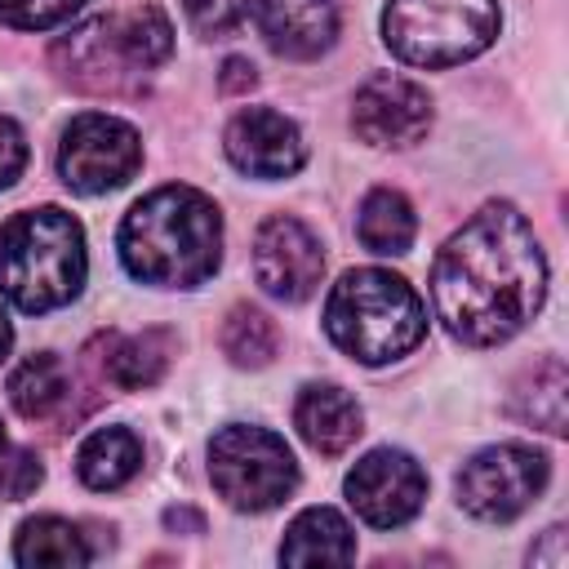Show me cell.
Instances as JSON below:
<instances>
[{"instance_id":"cell-14","label":"cell","mask_w":569,"mask_h":569,"mask_svg":"<svg viewBox=\"0 0 569 569\" xmlns=\"http://www.w3.org/2000/svg\"><path fill=\"white\" fill-rule=\"evenodd\" d=\"M262 40L293 62L320 58L338 40V0H253Z\"/></svg>"},{"instance_id":"cell-32","label":"cell","mask_w":569,"mask_h":569,"mask_svg":"<svg viewBox=\"0 0 569 569\" xmlns=\"http://www.w3.org/2000/svg\"><path fill=\"white\" fill-rule=\"evenodd\" d=\"M0 453H4V422H0Z\"/></svg>"},{"instance_id":"cell-11","label":"cell","mask_w":569,"mask_h":569,"mask_svg":"<svg viewBox=\"0 0 569 569\" xmlns=\"http://www.w3.org/2000/svg\"><path fill=\"white\" fill-rule=\"evenodd\" d=\"M325 276L316 231L293 213H271L253 236V280L276 302H307Z\"/></svg>"},{"instance_id":"cell-13","label":"cell","mask_w":569,"mask_h":569,"mask_svg":"<svg viewBox=\"0 0 569 569\" xmlns=\"http://www.w3.org/2000/svg\"><path fill=\"white\" fill-rule=\"evenodd\" d=\"M222 147H227V160L249 178H289L307 160V142H302L298 124L271 107L240 111L227 124Z\"/></svg>"},{"instance_id":"cell-8","label":"cell","mask_w":569,"mask_h":569,"mask_svg":"<svg viewBox=\"0 0 569 569\" xmlns=\"http://www.w3.org/2000/svg\"><path fill=\"white\" fill-rule=\"evenodd\" d=\"M142 164V138L133 124L107 111H84L62 129L58 173L80 196H107L124 187Z\"/></svg>"},{"instance_id":"cell-23","label":"cell","mask_w":569,"mask_h":569,"mask_svg":"<svg viewBox=\"0 0 569 569\" xmlns=\"http://www.w3.org/2000/svg\"><path fill=\"white\" fill-rule=\"evenodd\" d=\"M222 356L236 365V369H262L276 360V347H280V329L267 311L249 307V302H236L222 320Z\"/></svg>"},{"instance_id":"cell-12","label":"cell","mask_w":569,"mask_h":569,"mask_svg":"<svg viewBox=\"0 0 569 569\" xmlns=\"http://www.w3.org/2000/svg\"><path fill=\"white\" fill-rule=\"evenodd\" d=\"M351 129L369 147H413L431 129V98L409 76L378 71L356 89Z\"/></svg>"},{"instance_id":"cell-10","label":"cell","mask_w":569,"mask_h":569,"mask_svg":"<svg viewBox=\"0 0 569 569\" xmlns=\"http://www.w3.org/2000/svg\"><path fill=\"white\" fill-rule=\"evenodd\" d=\"M347 502L373 529L409 525L427 502V471L405 449H369L347 471Z\"/></svg>"},{"instance_id":"cell-2","label":"cell","mask_w":569,"mask_h":569,"mask_svg":"<svg viewBox=\"0 0 569 569\" xmlns=\"http://www.w3.org/2000/svg\"><path fill=\"white\" fill-rule=\"evenodd\" d=\"M120 262L156 289H196L222 262V213L196 187H156L120 222Z\"/></svg>"},{"instance_id":"cell-1","label":"cell","mask_w":569,"mask_h":569,"mask_svg":"<svg viewBox=\"0 0 569 569\" xmlns=\"http://www.w3.org/2000/svg\"><path fill=\"white\" fill-rule=\"evenodd\" d=\"M547 298V258L529 218L489 200L476 209L431 262V302L445 329L467 347L516 338Z\"/></svg>"},{"instance_id":"cell-25","label":"cell","mask_w":569,"mask_h":569,"mask_svg":"<svg viewBox=\"0 0 569 569\" xmlns=\"http://www.w3.org/2000/svg\"><path fill=\"white\" fill-rule=\"evenodd\" d=\"M84 0H0V22L13 31H49L67 22Z\"/></svg>"},{"instance_id":"cell-20","label":"cell","mask_w":569,"mask_h":569,"mask_svg":"<svg viewBox=\"0 0 569 569\" xmlns=\"http://www.w3.org/2000/svg\"><path fill=\"white\" fill-rule=\"evenodd\" d=\"M169 360H173V333L169 329H142L129 338H111L102 369L120 391H147L169 373Z\"/></svg>"},{"instance_id":"cell-9","label":"cell","mask_w":569,"mask_h":569,"mask_svg":"<svg viewBox=\"0 0 569 569\" xmlns=\"http://www.w3.org/2000/svg\"><path fill=\"white\" fill-rule=\"evenodd\" d=\"M53 67L58 76L80 89V93H98V98H124V93H142L147 71L133 62L120 18H89L80 27H71L67 36L53 40Z\"/></svg>"},{"instance_id":"cell-26","label":"cell","mask_w":569,"mask_h":569,"mask_svg":"<svg viewBox=\"0 0 569 569\" xmlns=\"http://www.w3.org/2000/svg\"><path fill=\"white\" fill-rule=\"evenodd\" d=\"M40 480H44V467H40V458L31 449H13V453L0 458V498L18 502V498L36 493Z\"/></svg>"},{"instance_id":"cell-17","label":"cell","mask_w":569,"mask_h":569,"mask_svg":"<svg viewBox=\"0 0 569 569\" xmlns=\"http://www.w3.org/2000/svg\"><path fill=\"white\" fill-rule=\"evenodd\" d=\"M280 560L284 565H347L356 560V533L333 507H307L289 520Z\"/></svg>"},{"instance_id":"cell-16","label":"cell","mask_w":569,"mask_h":569,"mask_svg":"<svg viewBox=\"0 0 569 569\" xmlns=\"http://www.w3.org/2000/svg\"><path fill=\"white\" fill-rule=\"evenodd\" d=\"M569 373L560 365V356H542L533 360L516 382H511V396H507V413L525 427H538V431H551V436H565L569 431Z\"/></svg>"},{"instance_id":"cell-6","label":"cell","mask_w":569,"mask_h":569,"mask_svg":"<svg viewBox=\"0 0 569 569\" xmlns=\"http://www.w3.org/2000/svg\"><path fill=\"white\" fill-rule=\"evenodd\" d=\"M209 480L236 511H271L298 485V462L284 436L231 422L209 440Z\"/></svg>"},{"instance_id":"cell-5","label":"cell","mask_w":569,"mask_h":569,"mask_svg":"<svg viewBox=\"0 0 569 569\" xmlns=\"http://www.w3.org/2000/svg\"><path fill=\"white\" fill-rule=\"evenodd\" d=\"M498 0H387L382 40L409 67H458L498 36Z\"/></svg>"},{"instance_id":"cell-28","label":"cell","mask_w":569,"mask_h":569,"mask_svg":"<svg viewBox=\"0 0 569 569\" xmlns=\"http://www.w3.org/2000/svg\"><path fill=\"white\" fill-rule=\"evenodd\" d=\"M258 84V67L249 58H227L222 71H218V89L222 93H249Z\"/></svg>"},{"instance_id":"cell-27","label":"cell","mask_w":569,"mask_h":569,"mask_svg":"<svg viewBox=\"0 0 569 569\" xmlns=\"http://www.w3.org/2000/svg\"><path fill=\"white\" fill-rule=\"evenodd\" d=\"M22 169H27V138L9 116H0V191L13 187Z\"/></svg>"},{"instance_id":"cell-21","label":"cell","mask_w":569,"mask_h":569,"mask_svg":"<svg viewBox=\"0 0 569 569\" xmlns=\"http://www.w3.org/2000/svg\"><path fill=\"white\" fill-rule=\"evenodd\" d=\"M356 236L369 253H382V258H396V253H409L413 236H418V218H413V204L391 191V187H373L365 200H360V213H356Z\"/></svg>"},{"instance_id":"cell-29","label":"cell","mask_w":569,"mask_h":569,"mask_svg":"<svg viewBox=\"0 0 569 569\" xmlns=\"http://www.w3.org/2000/svg\"><path fill=\"white\" fill-rule=\"evenodd\" d=\"M565 560H569V551H565V529L560 525H551L547 533H542V542L529 551V565H547V569H565Z\"/></svg>"},{"instance_id":"cell-18","label":"cell","mask_w":569,"mask_h":569,"mask_svg":"<svg viewBox=\"0 0 569 569\" xmlns=\"http://www.w3.org/2000/svg\"><path fill=\"white\" fill-rule=\"evenodd\" d=\"M138 471H142V440L129 427H98L76 449V476L98 493L124 489Z\"/></svg>"},{"instance_id":"cell-15","label":"cell","mask_w":569,"mask_h":569,"mask_svg":"<svg viewBox=\"0 0 569 569\" xmlns=\"http://www.w3.org/2000/svg\"><path fill=\"white\" fill-rule=\"evenodd\" d=\"M293 427L316 453L338 458L360 440L365 413L351 400V391H342L338 382H307L293 400Z\"/></svg>"},{"instance_id":"cell-7","label":"cell","mask_w":569,"mask_h":569,"mask_svg":"<svg viewBox=\"0 0 569 569\" xmlns=\"http://www.w3.org/2000/svg\"><path fill=\"white\" fill-rule=\"evenodd\" d=\"M551 480V458L533 445H489L480 453H471L458 471V502L462 511H471L476 520L502 525L516 520L520 511H529L538 502V493Z\"/></svg>"},{"instance_id":"cell-31","label":"cell","mask_w":569,"mask_h":569,"mask_svg":"<svg viewBox=\"0 0 569 569\" xmlns=\"http://www.w3.org/2000/svg\"><path fill=\"white\" fill-rule=\"evenodd\" d=\"M9 342H13V329H9V316L0 311V360L9 356Z\"/></svg>"},{"instance_id":"cell-19","label":"cell","mask_w":569,"mask_h":569,"mask_svg":"<svg viewBox=\"0 0 569 569\" xmlns=\"http://www.w3.org/2000/svg\"><path fill=\"white\" fill-rule=\"evenodd\" d=\"M13 560L22 569H80V565H89V542H84L80 525L62 520V516H31L18 525Z\"/></svg>"},{"instance_id":"cell-22","label":"cell","mask_w":569,"mask_h":569,"mask_svg":"<svg viewBox=\"0 0 569 569\" xmlns=\"http://www.w3.org/2000/svg\"><path fill=\"white\" fill-rule=\"evenodd\" d=\"M9 400H13V409H18L22 418H31V422L49 418V413L67 400V369H62V360H58L53 351L27 356V360L9 373Z\"/></svg>"},{"instance_id":"cell-3","label":"cell","mask_w":569,"mask_h":569,"mask_svg":"<svg viewBox=\"0 0 569 569\" xmlns=\"http://www.w3.org/2000/svg\"><path fill=\"white\" fill-rule=\"evenodd\" d=\"M84 231L80 222L58 209H22L0 227V293L27 311H58L84 289Z\"/></svg>"},{"instance_id":"cell-30","label":"cell","mask_w":569,"mask_h":569,"mask_svg":"<svg viewBox=\"0 0 569 569\" xmlns=\"http://www.w3.org/2000/svg\"><path fill=\"white\" fill-rule=\"evenodd\" d=\"M164 525H169V529H191V533L204 529L200 511H187V507H169V511H164Z\"/></svg>"},{"instance_id":"cell-4","label":"cell","mask_w":569,"mask_h":569,"mask_svg":"<svg viewBox=\"0 0 569 569\" xmlns=\"http://www.w3.org/2000/svg\"><path fill=\"white\" fill-rule=\"evenodd\" d=\"M325 333L360 365H391L427 338V307L405 276L356 267L325 298Z\"/></svg>"},{"instance_id":"cell-24","label":"cell","mask_w":569,"mask_h":569,"mask_svg":"<svg viewBox=\"0 0 569 569\" xmlns=\"http://www.w3.org/2000/svg\"><path fill=\"white\" fill-rule=\"evenodd\" d=\"M182 9H187V22H191L196 36L227 40L249 22L253 0H182Z\"/></svg>"}]
</instances>
